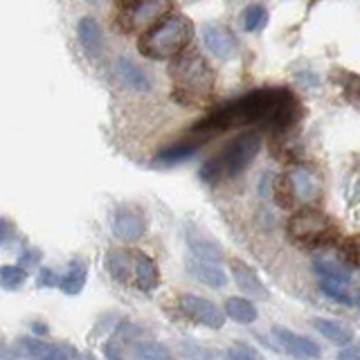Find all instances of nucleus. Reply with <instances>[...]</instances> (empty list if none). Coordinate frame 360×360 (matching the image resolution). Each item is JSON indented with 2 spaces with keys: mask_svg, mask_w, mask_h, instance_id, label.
<instances>
[{
  "mask_svg": "<svg viewBox=\"0 0 360 360\" xmlns=\"http://www.w3.org/2000/svg\"><path fill=\"white\" fill-rule=\"evenodd\" d=\"M106 270L122 286H133V250H110L106 255Z\"/></svg>",
  "mask_w": 360,
  "mask_h": 360,
  "instance_id": "nucleus-13",
  "label": "nucleus"
},
{
  "mask_svg": "<svg viewBox=\"0 0 360 360\" xmlns=\"http://www.w3.org/2000/svg\"><path fill=\"white\" fill-rule=\"evenodd\" d=\"M88 3H97V0H88Z\"/></svg>",
  "mask_w": 360,
  "mask_h": 360,
  "instance_id": "nucleus-36",
  "label": "nucleus"
},
{
  "mask_svg": "<svg viewBox=\"0 0 360 360\" xmlns=\"http://www.w3.org/2000/svg\"><path fill=\"white\" fill-rule=\"evenodd\" d=\"M313 326H315V331H318L320 335H324L326 340L338 345V347H347V345H352V340H354V331L349 329V326L340 324V322L318 318L313 322Z\"/></svg>",
  "mask_w": 360,
  "mask_h": 360,
  "instance_id": "nucleus-18",
  "label": "nucleus"
},
{
  "mask_svg": "<svg viewBox=\"0 0 360 360\" xmlns=\"http://www.w3.org/2000/svg\"><path fill=\"white\" fill-rule=\"evenodd\" d=\"M225 315L230 320L239 322V324H252L257 320V309L250 300L245 297H228L225 300V307H223Z\"/></svg>",
  "mask_w": 360,
  "mask_h": 360,
  "instance_id": "nucleus-20",
  "label": "nucleus"
},
{
  "mask_svg": "<svg viewBox=\"0 0 360 360\" xmlns=\"http://www.w3.org/2000/svg\"><path fill=\"white\" fill-rule=\"evenodd\" d=\"M225 360H264L257 349L248 345H234L225 352Z\"/></svg>",
  "mask_w": 360,
  "mask_h": 360,
  "instance_id": "nucleus-30",
  "label": "nucleus"
},
{
  "mask_svg": "<svg viewBox=\"0 0 360 360\" xmlns=\"http://www.w3.org/2000/svg\"><path fill=\"white\" fill-rule=\"evenodd\" d=\"M115 75L120 77V82L124 86L135 90V93H149L151 84H149V79H146V72L140 65H135L131 59H124L122 56V59L115 63Z\"/></svg>",
  "mask_w": 360,
  "mask_h": 360,
  "instance_id": "nucleus-15",
  "label": "nucleus"
},
{
  "mask_svg": "<svg viewBox=\"0 0 360 360\" xmlns=\"http://www.w3.org/2000/svg\"><path fill=\"white\" fill-rule=\"evenodd\" d=\"M27 281V270L22 266H3L0 270V284L5 290H18L25 286Z\"/></svg>",
  "mask_w": 360,
  "mask_h": 360,
  "instance_id": "nucleus-28",
  "label": "nucleus"
},
{
  "mask_svg": "<svg viewBox=\"0 0 360 360\" xmlns=\"http://www.w3.org/2000/svg\"><path fill=\"white\" fill-rule=\"evenodd\" d=\"M54 347L56 345L45 342V340H41V338H34V335H25L18 340L20 354L30 360H50V356L54 354Z\"/></svg>",
  "mask_w": 360,
  "mask_h": 360,
  "instance_id": "nucleus-23",
  "label": "nucleus"
},
{
  "mask_svg": "<svg viewBox=\"0 0 360 360\" xmlns=\"http://www.w3.org/2000/svg\"><path fill=\"white\" fill-rule=\"evenodd\" d=\"M302 117V106L297 97L286 88H259L234 101H225L207 117H202L191 133L200 142L212 135L239 127H259L273 133H284L295 127Z\"/></svg>",
  "mask_w": 360,
  "mask_h": 360,
  "instance_id": "nucleus-1",
  "label": "nucleus"
},
{
  "mask_svg": "<svg viewBox=\"0 0 360 360\" xmlns=\"http://www.w3.org/2000/svg\"><path fill=\"white\" fill-rule=\"evenodd\" d=\"M198 144H200V142H196V140H187V142L172 144V146H167V149H162L160 153H158L155 162H162V165L185 162V160H189V158L196 153Z\"/></svg>",
  "mask_w": 360,
  "mask_h": 360,
  "instance_id": "nucleus-21",
  "label": "nucleus"
},
{
  "mask_svg": "<svg viewBox=\"0 0 360 360\" xmlns=\"http://www.w3.org/2000/svg\"><path fill=\"white\" fill-rule=\"evenodd\" d=\"M140 3L142 0H115V20H122L124 16H129Z\"/></svg>",
  "mask_w": 360,
  "mask_h": 360,
  "instance_id": "nucleus-32",
  "label": "nucleus"
},
{
  "mask_svg": "<svg viewBox=\"0 0 360 360\" xmlns=\"http://www.w3.org/2000/svg\"><path fill=\"white\" fill-rule=\"evenodd\" d=\"M266 20H268V11L264 5H259V3L248 5L241 14V22H243L245 32H259L266 25Z\"/></svg>",
  "mask_w": 360,
  "mask_h": 360,
  "instance_id": "nucleus-26",
  "label": "nucleus"
},
{
  "mask_svg": "<svg viewBox=\"0 0 360 360\" xmlns=\"http://www.w3.org/2000/svg\"><path fill=\"white\" fill-rule=\"evenodd\" d=\"M338 360H360V349H342L338 354Z\"/></svg>",
  "mask_w": 360,
  "mask_h": 360,
  "instance_id": "nucleus-34",
  "label": "nucleus"
},
{
  "mask_svg": "<svg viewBox=\"0 0 360 360\" xmlns=\"http://www.w3.org/2000/svg\"><path fill=\"white\" fill-rule=\"evenodd\" d=\"M288 174L292 180V187H295L297 202L309 205V202L320 198V183H318V178H315V174L307 172V169H292Z\"/></svg>",
  "mask_w": 360,
  "mask_h": 360,
  "instance_id": "nucleus-16",
  "label": "nucleus"
},
{
  "mask_svg": "<svg viewBox=\"0 0 360 360\" xmlns=\"http://www.w3.org/2000/svg\"><path fill=\"white\" fill-rule=\"evenodd\" d=\"M187 266H189V273L210 288H223L225 284H228V275L223 273V268L219 264L207 262V259H198V257L191 255Z\"/></svg>",
  "mask_w": 360,
  "mask_h": 360,
  "instance_id": "nucleus-12",
  "label": "nucleus"
},
{
  "mask_svg": "<svg viewBox=\"0 0 360 360\" xmlns=\"http://www.w3.org/2000/svg\"><path fill=\"white\" fill-rule=\"evenodd\" d=\"M340 259L347 268H356L360 270V234H352L342 239L340 243Z\"/></svg>",
  "mask_w": 360,
  "mask_h": 360,
  "instance_id": "nucleus-27",
  "label": "nucleus"
},
{
  "mask_svg": "<svg viewBox=\"0 0 360 360\" xmlns=\"http://www.w3.org/2000/svg\"><path fill=\"white\" fill-rule=\"evenodd\" d=\"M187 241H189V248H191V255L198 257V259H207V262H214V264H219L223 259L219 243H214L212 239H207L205 234H200L196 230H189L187 232Z\"/></svg>",
  "mask_w": 360,
  "mask_h": 360,
  "instance_id": "nucleus-17",
  "label": "nucleus"
},
{
  "mask_svg": "<svg viewBox=\"0 0 360 360\" xmlns=\"http://www.w3.org/2000/svg\"><path fill=\"white\" fill-rule=\"evenodd\" d=\"M315 275L320 279H329V281H338V284H347L352 281V275H349V268L335 262H318L315 264Z\"/></svg>",
  "mask_w": 360,
  "mask_h": 360,
  "instance_id": "nucleus-25",
  "label": "nucleus"
},
{
  "mask_svg": "<svg viewBox=\"0 0 360 360\" xmlns=\"http://www.w3.org/2000/svg\"><path fill=\"white\" fill-rule=\"evenodd\" d=\"M174 97L185 106H200L214 95V72L198 52H183L169 65Z\"/></svg>",
  "mask_w": 360,
  "mask_h": 360,
  "instance_id": "nucleus-2",
  "label": "nucleus"
},
{
  "mask_svg": "<svg viewBox=\"0 0 360 360\" xmlns=\"http://www.w3.org/2000/svg\"><path fill=\"white\" fill-rule=\"evenodd\" d=\"M230 270H232L234 284L239 286L245 295H250L252 300H268V288L264 286L262 277L257 275V270H252V266H248L243 259H232Z\"/></svg>",
  "mask_w": 360,
  "mask_h": 360,
  "instance_id": "nucleus-8",
  "label": "nucleus"
},
{
  "mask_svg": "<svg viewBox=\"0 0 360 360\" xmlns=\"http://www.w3.org/2000/svg\"><path fill=\"white\" fill-rule=\"evenodd\" d=\"M178 309L185 318H189L196 324L207 326V329H221L225 324V318H228L225 311H221L212 300L191 295V292H185V295L178 297Z\"/></svg>",
  "mask_w": 360,
  "mask_h": 360,
  "instance_id": "nucleus-6",
  "label": "nucleus"
},
{
  "mask_svg": "<svg viewBox=\"0 0 360 360\" xmlns=\"http://www.w3.org/2000/svg\"><path fill=\"white\" fill-rule=\"evenodd\" d=\"M194 37V25L187 16H165L158 20L153 27L142 32L138 41V50L146 59L162 61V59H176L178 54L191 43Z\"/></svg>",
  "mask_w": 360,
  "mask_h": 360,
  "instance_id": "nucleus-3",
  "label": "nucleus"
},
{
  "mask_svg": "<svg viewBox=\"0 0 360 360\" xmlns=\"http://www.w3.org/2000/svg\"><path fill=\"white\" fill-rule=\"evenodd\" d=\"M259 149H262V138L255 131L239 133L234 140H230L223 149L212 155L210 160L200 167V180L205 183H221L225 178H234L243 174L250 162L257 158Z\"/></svg>",
  "mask_w": 360,
  "mask_h": 360,
  "instance_id": "nucleus-4",
  "label": "nucleus"
},
{
  "mask_svg": "<svg viewBox=\"0 0 360 360\" xmlns=\"http://www.w3.org/2000/svg\"><path fill=\"white\" fill-rule=\"evenodd\" d=\"M202 43L205 48L217 56V59H228L234 52V37L230 30L223 25H205L202 27Z\"/></svg>",
  "mask_w": 360,
  "mask_h": 360,
  "instance_id": "nucleus-11",
  "label": "nucleus"
},
{
  "mask_svg": "<svg viewBox=\"0 0 360 360\" xmlns=\"http://www.w3.org/2000/svg\"><path fill=\"white\" fill-rule=\"evenodd\" d=\"M160 284V270L155 262L142 250H133V286L142 292H151Z\"/></svg>",
  "mask_w": 360,
  "mask_h": 360,
  "instance_id": "nucleus-10",
  "label": "nucleus"
},
{
  "mask_svg": "<svg viewBox=\"0 0 360 360\" xmlns=\"http://www.w3.org/2000/svg\"><path fill=\"white\" fill-rule=\"evenodd\" d=\"M39 281H41L43 286H50V288H52V286H61V277L56 275V273H52L50 268H43V270H41Z\"/></svg>",
  "mask_w": 360,
  "mask_h": 360,
  "instance_id": "nucleus-33",
  "label": "nucleus"
},
{
  "mask_svg": "<svg viewBox=\"0 0 360 360\" xmlns=\"http://www.w3.org/2000/svg\"><path fill=\"white\" fill-rule=\"evenodd\" d=\"M273 198L275 202L281 207V210H292L297 207V194H295V187H292V180H290V174L284 172L279 174L275 180H273Z\"/></svg>",
  "mask_w": 360,
  "mask_h": 360,
  "instance_id": "nucleus-19",
  "label": "nucleus"
},
{
  "mask_svg": "<svg viewBox=\"0 0 360 360\" xmlns=\"http://www.w3.org/2000/svg\"><path fill=\"white\" fill-rule=\"evenodd\" d=\"M320 288L324 295H329L331 300L340 302V304H352V297L347 292V284H338V281H329V279H320Z\"/></svg>",
  "mask_w": 360,
  "mask_h": 360,
  "instance_id": "nucleus-29",
  "label": "nucleus"
},
{
  "mask_svg": "<svg viewBox=\"0 0 360 360\" xmlns=\"http://www.w3.org/2000/svg\"><path fill=\"white\" fill-rule=\"evenodd\" d=\"M275 335H277V342L281 345L284 352H288L290 356L295 358H302V360H318L320 358V347L318 342H313L311 338H304L300 333H292L288 329H281L277 326L275 329Z\"/></svg>",
  "mask_w": 360,
  "mask_h": 360,
  "instance_id": "nucleus-9",
  "label": "nucleus"
},
{
  "mask_svg": "<svg viewBox=\"0 0 360 360\" xmlns=\"http://www.w3.org/2000/svg\"><path fill=\"white\" fill-rule=\"evenodd\" d=\"M356 307L360 309V292H358V297H356Z\"/></svg>",
  "mask_w": 360,
  "mask_h": 360,
  "instance_id": "nucleus-35",
  "label": "nucleus"
},
{
  "mask_svg": "<svg viewBox=\"0 0 360 360\" xmlns=\"http://www.w3.org/2000/svg\"><path fill=\"white\" fill-rule=\"evenodd\" d=\"M50 360H82V354L70 345H56Z\"/></svg>",
  "mask_w": 360,
  "mask_h": 360,
  "instance_id": "nucleus-31",
  "label": "nucleus"
},
{
  "mask_svg": "<svg viewBox=\"0 0 360 360\" xmlns=\"http://www.w3.org/2000/svg\"><path fill=\"white\" fill-rule=\"evenodd\" d=\"M286 234L295 245L309 248V250L340 243V232H338L335 221L313 205H304L292 214L286 223Z\"/></svg>",
  "mask_w": 360,
  "mask_h": 360,
  "instance_id": "nucleus-5",
  "label": "nucleus"
},
{
  "mask_svg": "<svg viewBox=\"0 0 360 360\" xmlns=\"http://www.w3.org/2000/svg\"><path fill=\"white\" fill-rule=\"evenodd\" d=\"M77 37L79 43H82L84 52L90 56V59H99L101 52H104V41H101V30L97 25L95 18H82L77 25Z\"/></svg>",
  "mask_w": 360,
  "mask_h": 360,
  "instance_id": "nucleus-14",
  "label": "nucleus"
},
{
  "mask_svg": "<svg viewBox=\"0 0 360 360\" xmlns=\"http://www.w3.org/2000/svg\"><path fill=\"white\" fill-rule=\"evenodd\" d=\"M86 279H88V266L84 262H72L70 270L61 277V290L65 295H79L86 286Z\"/></svg>",
  "mask_w": 360,
  "mask_h": 360,
  "instance_id": "nucleus-22",
  "label": "nucleus"
},
{
  "mask_svg": "<svg viewBox=\"0 0 360 360\" xmlns=\"http://www.w3.org/2000/svg\"><path fill=\"white\" fill-rule=\"evenodd\" d=\"M131 360H174V354L169 352V347H165L160 342L144 340V342L133 345Z\"/></svg>",
  "mask_w": 360,
  "mask_h": 360,
  "instance_id": "nucleus-24",
  "label": "nucleus"
},
{
  "mask_svg": "<svg viewBox=\"0 0 360 360\" xmlns=\"http://www.w3.org/2000/svg\"><path fill=\"white\" fill-rule=\"evenodd\" d=\"M144 232H146V219L142 210L131 207V205H122L115 210V217H112V234H115L120 241L133 243L142 239Z\"/></svg>",
  "mask_w": 360,
  "mask_h": 360,
  "instance_id": "nucleus-7",
  "label": "nucleus"
}]
</instances>
